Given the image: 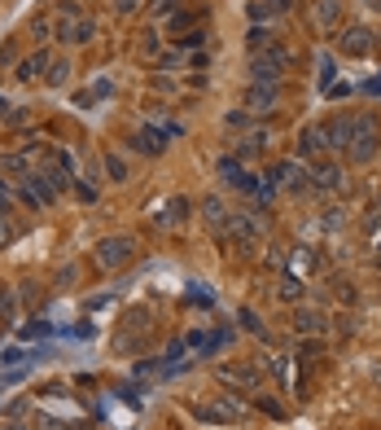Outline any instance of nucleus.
<instances>
[{
    "label": "nucleus",
    "instance_id": "c9c22d12",
    "mask_svg": "<svg viewBox=\"0 0 381 430\" xmlns=\"http://www.w3.org/2000/svg\"><path fill=\"white\" fill-rule=\"evenodd\" d=\"M114 9H119V13H131V9H141V0H114Z\"/></svg>",
    "mask_w": 381,
    "mask_h": 430
},
{
    "label": "nucleus",
    "instance_id": "473e14b6",
    "mask_svg": "<svg viewBox=\"0 0 381 430\" xmlns=\"http://www.w3.org/2000/svg\"><path fill=\"white\" fill-rule=\"evenodd\" d=\"M280 294H285V299H298V294H303V286H298V281L289 277V281H285V286H280Z\"/></svg>",
    "mask_w": 381,
    "mask_h": 430
},
{
    "label": "nucleus",
    "instance_id": "58836bf2",
    "mask_svg": "<svg viewBox=\"0 0 381 430\" xmlns=\"http://www.w3.org/2000/svg\"><path fill=\"white\" fill-rule=\"evenodd\" d=\"M0 430H22V426H18V422H5V426H0Z\"/></svg>",
    "mask_w": 381,
    "mask_h": 430
},
{
    "label": "nucleus",
    "instance_id": "0eeeda50",
    "mask_svg": "<svg viewBox=\"0 0 381 430\" xmlns=\"http://www.w3.org/2000/svg\"><path fill=\"white\" fill-rule=\"evenodd\" d=\"M307 180H311L316 189H338V185H342V167H338V162H324V158H311Z\"/></svg>",
    "mask_w": 381,
    "mask_h": 430
},
{
    "label": "nucleus",
    "instance_id": "c85d7f7f",
    "mask_svg": "<svg viewBox=\"0 0 381 430\" xmlns=\"http://www.w3.org/2000/svg\"><path fill=\"white\" fill-rule=\"evenodd\" d=\"M368 237H373V242L381 237V207H377V211L368 215Z\"/></svg>",
    "mask_w": 381,
    "mask_h": 430
},
{
    "label": "nucleus",
    "instance_id": "4be33fe9",
    "mask_svg": "<svg viewBox=\"0 0 381 430\" xmlns=\"http://www.w3.org/2000/svg\"><path fill=\"white\" fill-rule=\"evenodd\" d=\"M141 57L162 62V40H158V31H145V36H141Z\"/></svg>",
    "mask_w": 381,
    "mask_h": 430
},
{
    "label": "nucleus",
    "instance_id": "ea45409f",
    "mask_svg": "<svg viewBox=\"0 0 381 430\" xmlns=\"http://www.w3.org/2000/svg\"><path fill=\"white\" fill-rule=\"evenodd\" d=\"M364 5H373V9H381V0H364Z\"/></svg>",
    "mask_w": 381,
    "mask_h": 430
},
{
    "label": "nucleus",
    "instance_id": "4c0bfd02",
    "mask_svg": "<svg viewBox=\"0 0 381 430\" xmlns=\"http://www.w3.org/2000/svg\"><path fill=\"white\" fill-rule=\"evenodd\" d=\"M9 303V286H5V281H0V307H5Z\"/></svg>",
    "mask_w": 381,
    "mask_h": 430
},
{
    "label": "nucleus",
    "instance_id": "393cba45",
    "mask_svg": "<svg viewBox=\"0 0 381 430\" xmlns=\"http://www.w3.org/2000/svg\"><path fill=\"white\" fill-rule=\"evenodd\" d=\"M101 162H106V172H110V180H127V162H123L119 154H106Z\"/></svg>",
    "mask_w": 381,
    "mask_h": 430
},
{
    "label": "nucleus",
    "instance_id": "9d476101",
    "mask_svg": "<svg viewBox=\"0 0 381 430\" xmlns=\"http://www.w3.org/2000/svg\"><path fill=\"white\" fill-rule=\"evenodd\" d=\"M272 106H276V88L272 84H250V88H245V110L268 114Z\"/></svg>",
    "mask_w": 381,
    "mask_h": 430
},
{
    "label": "nucleus",
    "instance_id": "7ed1b4c3",
    "mask_svg": "<svg viewBox=\"0 0 381 430\" xmlns=\"http://www.w3.org/2000/svg\"><path fill=\"white\" fill-rule=\"evenodd\" d=\"M131 255H136V242H131V237H101V242H96V251H92V259H96V268H101V272L123 268Z\"/></svg>",
    "mask_w": 381,
    "mask_h": 430
},
{
    "label": "nucleus",
    "instance_id": "39448f33",
    "mask_svg": "<svg viewBox=\"0 0 381 430\" xmlns=\"http://www.w3.org/2000/svg\"><path fill=\"white\" fill-rule=\"evenodd\" d=\"M96 36V22L92 18H53V40H66V44H88Z\"/></svg>",
    "mask_w": 381,
    "mask_h": 430
},
{
    "label": "nucleus",
    "instance_id": "e433bc0d",
    "mask_svg": "<svg viewBox=\"0 0 381 430\" xmlns=\"http://www.w3.org/2000/svg\"><path fill=\"white\" fill-rule=\"evenodd\" d=\"M13 202V193H9V185H5V180H0V211H5Z\"/></svg>",
    "mask_w": 381,
    "mask_h": 430
},
{
    "label": "nucleus",
    "instance_id": "6ab92c4d",
    "mask_svg": "<svg viewBox=\"0 0 381 430\" xmlns=\"http://www.w3.org/2000/svg\"><path fill=\"white\" fill-rule=\"evenodd\" d=\"M162 141H167V132H154V127H145L141 137H136V150H141V154H158V150H162Z\"/></svg>",
    "mask_w": 381,
    "mask_h": 430
},
{
    "label": "nucleus",
    "instance_id": "b1692460",
    "mask_svg": "<svg viewBox=\"0 0 381 430\" xmlns=\"http://www.w3.org/2000/svg\"><path fill=\"white\" fill-rule=\"evenodd\" d=\"M272 44H276V40H272V36H268V31H263V27H254V31H250V57H254V53H268Z\"/></svg>",
    "mask_w": 381,
    "mask_h": 430
},
{
    "label": "nucleus",
    "instance_id": "a19ab883",
    "mask_svg": "<svg viewBox=\"0 0 381 430\" xmlns=\"http://www.w3.org/2000/svg\"><path fill=\"white\" fill-rule=\"evenodd\" d=\"M377 268H381V251H377Z\"/></svg>",
    "mask_w": 381,
    "mask_h": 430
},
{
    "label": "nucleus",
    "instance_id": "a878e982",
    "mask_svg": "<svg viewBox=\"0 0 381 430\" xmlns=\"http://www.w3.org/2000/svg\"><path fill=\"white\" fill-rule=\"evenodd\" d=\"M79 0H57V9H53V18H79Z\"/></svg>",
    "mask_w": 381,
    "mask_h": 430
},
{
    "label": "nucleus",
    "instance_id": "5701e85b",
    "mask_svg": "<svg viewBox=\"0 0 381 430\" xmlns=\"http://www.w3.org/2000/svg\"><path fill=\"white\" fill-rule=\"evenodd\" d=\"M27 36L36 40V44H40V40H48V36H53V18H44V13H40V18L27 27Z\"/></svg>",
    "mask_w": 381,
    "mask_h": 430
},
{
    "label": "nucleus",
    "instance_id": "4468645a",
    "mask_svg": "<svg viewBox=\"0 0 381 430\" xmlns=\"http://www.w3.org/2000/svg\"><path fill=\"white\" fill-rule=\"evenodd\" d=\"M294 325H298V334H324V329H329V321H324V312H316V307H298V317H294Z\"/></svg>",
    "mask_w": 381,
    "mask_h": 430
},
{
    "label": "nucleus",
    "instance_id": "dca6fc26",
    "mask_svg": "<svg viewBox=\"0 0 381 430\" xmlns=\"http://www.w3.org/2000/svg\"><path fill=\"white\" fill-rule=\"evenodd\" d=\"M202 215H206V224L215 228V233H224V228H228V211H224V202H220V197H206Z\"/></svg>",
    "mask_w": 381,
    "mask_h": 430
},
{
    "label": "nucleus",
    "instance_id": "1a4fd4ad",
    "mask_svg": "<svg viewBox=\"0 0 381 430\" xmlns=\"http://www.w3.org/2000/svg\"><path fill=\"white\" fill-rule=\"evenodd\" d=\"M220 382H228V387H245V391H259V369H250V365H220Z\"/></svg>",
    "mask_w": 381,
    "mask_h": 430
},
{
    "label": "nucleus",
    "instance_id": "423d86ee",
    "mask_svg": "<svg viewBox=\"0 0 381 430\" xmlns=\"http://www.w3.org/2000/svg\"><path fill=\"white\" fill-rule=\"evenodd\" d=\"M338 48L346 57H364L373 48V31H364V27H346L342 36H338Z\"/></svg>",
    "mask_w": 381,
    "mask_h": 430
},
{
    "label": "nucleus",
    "instance_id": "9b49d317",
    "mask_svg": "<svg viewBox=\"0 0 381 430\" xmlns=\"http://www.w3.org/2000/svg\"><path fill=\"white\" fill-rule=\"evenodd\" d=\"M324 150H329L324 127H303V137H298V154H303V158H320Z\"/></svg>",
    "mask_w": 381,
    "mask_h": 430
},
{
    "label": "nucleus",
    "instance_id": "bb28decb",
    "mask_svg": "<svg viewBox=\"0 0 381 430\" xmlns=\"http://www.w3.org/2000/svg\"><path fill=\"white\" fill-rule=\"evenodd\" d=\"M241 321H245V329H250V334H259V338H268V329L259 325V317H254V312H241Z\"/></svg>",
    "mask_w": 381,
    "mask_h": 430
},
{
    "label": "nucleus",
    "instance_id": "72a5a7b5",
    "mask_svg": "<svg viewBox=\"0 0 381 430\" xmlns=\"http://www.w3.org/2000/svg\"><path fill=\"white\" fill-rule=\"evenodd\" d=\"M228 127H250V114H245V110L241 114H228Z\"/></svg>",
    "mask_w": 381,
    "mask_h": 430
},
{
    "label": "nucleus",
    "instance_id": "f8f14e48",
    "mask_svg": "<svg viewBox=\"0 0 381 430\" xmlns=\"http://www.w3.org/2000/svg\"><path fill=\"white\" fill-rule=\"evenodd\" d=\"M53 185H48V176H27V185H22V197L31 207H44V202H53Z\"/></svg>",
    "mask_w": 381,
    "mask_h": 430
},
{
    "label": "nucleus",
    "instance_id": "f3484780",
    "mask_svg": "<svg viewBox=\"0 0 381 430\" xmlns=\"http://www.w3.org/2000/svg\"><path fill=\"white\" fill-rule=\"evenodd\" d=\"M285 5H289V0H250V18H254V22H268V18H276Z\"/></svg>",
    "mask_w": 381,
    "mask_h": 430
},
{
    "label": "nucleus",
    "instance_id": "ddd939ff",
    "mask_svg": "<svg viewBox=\"0 0 381 430\" xmlns=\"http://www.w3.org/2000/svg\"><path fill=\"white\" fill-rule=\"evenodd\" d=\"M311 13H316V27H320V31H333L338 18H342V0H316Z\"/></svg>",
    "mask_w": 381,
    "mask_h": 430
},
{
    "label": "nucleus",
    "instance_id": "f257e3e1",
    "mask_svg": "<svg viewBox=\"0 0 381 430\" xmlns=\"http://www.w3.org/2000/svg\"><path fill=\"white\" fill-rule=\"evenodd\" d=\"M377 141H381V132L377 123L368 119V114H351V137H346V158L351 162H368L377 154Z\"/></svg>",
    "mask_w": 381,
    "mask_h": 430
},
{
    "label": "nucleus",
    "instance_id": "20e7f679",
    "mask_svg": "<svg viewBox=\"0 0 381 430\" xmlns=\"http://www.w3.org/2000/svg\"><path fill=\"white\" fill-rule=\"evenodd\" d=\"M241 412H245V408H241L237 400H228V395H224V400L197 404V408H193V417H197V422H206V426H233Z\"/></svg>",
    "mask_w": 381,
    "mask_h": 430
},
{
    "label": "nucleus",
    "instance_id": "cd10ccee",
    "mask_svg": "<svg viewBox=\"0 0 381 430\" xmlns=\"http://www.w3.org/2000/svg\"><path fill=\"white\" fill-rule=\"evenodd\" d=\"M18 299H22V303H36V299H40V290H36V281H22V290H18Z\"/></svg>",
    "mask_w": 381,
    "mask_h": 430
},
{
    "label": "nucleus",
    "instance_id": "a211bd4d",
    "mask_svg": "<svg viewBox=\"0 0 381 430\" xmlns=\"http://www.w3.org/2000/svg\"><path fill=\"white\" fill-rule=\"evenodd\" d=\"M66 79H71V62H66V57H53V62H48V75H44V84H48V88H62Z\"/></svg>",
    "mask_w": 381,
    "mask_h": 430
},
{
    "label": "nucleus",
    "instance_id": "6e6552de",
    "mask_svg": "<svg viewBox=\"0 0 381 430\" xmlns=\"http://www.w3.org/2000/svg\"><path fill=\"white\" fill-rule=\"evenodd\" d=\"M220 176H224V185H233V189H241V193H259V180H254L250 172H241L237 158H224V162H220Z\"/></svg>",
    "mask_w": 381,
    "mask_h": 430
},
{
    "label": "nucleus",
    "instance_id": "2f4dec72",
    "mask_svg": "<svg viewBox=\"0 0 381 430\" xmlns=\"http://www.w3.org/2000/svg\"><path fill=\"white\" fill-rule=\"evenodd\" d=\"M220 347H228V334H210V338H206V356L220 352Z\"/></svg>",
    "mask_w": 381,
    "mask_h": 430
},
{
    "label": "nucleus",
    "instance_id": "aec40b11",
    "mask_svg": "<svg viewBox=\"0 0 381 430\" xmlns=\"http://www.w3.org/2000/svg\"><path fill=\"white\" fill-rule=\"evenodd\" d=\"M0 172H5V176H31V158H22V154H5V158H0Z\"/></svg>",
    "mask_w": 381,
    "mask_h": 430
},
{
    "label": "nucleus",
    "instance_id": "2eb2a0df",
    "mask_svg": "<svg viewBox=\"0 0 381 430\" xmlns=\"http://www.w3.org/2000/svg\"><path fill=\"white\" fill-rule=\"evenodd\" d=\"M48 62H53L48 53H31V57H22V62H18V71H13V75H18L22 84H31V79H40V75L48 71Z\"/></svg>",
    "mask_w": 381,
    "mask_h": 430
},
{
    "label": "nucleus",
    "instance_id": "f03ea898",
    "mask_svg": "<svg viewBox=\"0 0 381 430\" xmlns=\"http://www.w3.org/2000/svg\"><path fill=\"white\" fill-rule=\"evenodd\" d=\"M285 66H289V48L272 44L268 53H254L250 57V79H254V84H272L276 88V79L285 75Z\"/></svg>",
    "mask_w": 381,
    "mask_h": 430
},
{
    "label": "nucleus",
    "instance_id": "7c9ffc66",
    "mask_svg": "<svg viewBox=\"0 0 381 430\" xmlns=\"http://www.w3.org/2000/svg\"><path fill=\"white\" fill-rule=\"evenodd\" d=\"M206 36H202V31H189V36H180V48H197V44H202Z\"/></svg>",
    "mask_w": 381,
    "mask_h": 430
},
{
    "label": "nucleus",
    "instance_id": "412c9836",
    "mask_svg": "<svg viewBox=\"0 0 381 430\" xmlns=\"http://www.w3.org/2000/svg\"><path fill=\"white\" fill-rule=\"evenodd\" d=\"M197 22V13H185V9H175L171 18H167V31L171 36H189V27Z\"/></svg>",
    "mask_w": 381,
    "mask_h": 430
},
{
    "label": "nucleus",
    "instance_id": "c756f323",
    "mask_svg": "<svg viewBox=\"0 0 381 430\" xmlns=\"http://www.w3.org/2000/svg\"><path fill=\"white\" fill-rule=\"evenodd\" d=\"M185 207H189L185 197H171V207H167V220H180V215H185Z\"/></svg>",
    "mask_w": 381,
    "mask_h": 430
},
{
    "label": "nucleus",
    "instance_id": "f704fd0d",
    "mask_svg": "<svg viewBox=\"0 0 381 430\" xmlns=\"http://www.w3.org/2000/svg\"><path fill=\"white\" fill-rule=\"evenodd\" d=\"M13 237V228H9V220H5V211H0V246H5Z\"/></svg>",
    "mask_w": 381,
    "mask_h": 430
}]
</instances>
